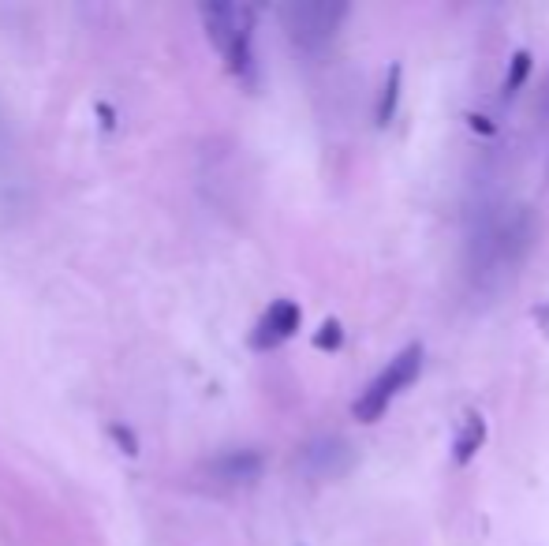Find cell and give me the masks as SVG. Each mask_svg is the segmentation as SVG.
Returning a JSON list of instances; mask_svg holds the SVG:
<instances>
[{"mask_svg":"<svg viewBox=\"0 0 549 546\" xmlns=\"http://www.w3.org/2000/svg\"><path fill=\"white\" fill-rule=\"evenodd\" d=\"M202 15V27L206 38L213 42V49L225 57V68L243 87L258 83V60H254V8L247 4H225V0H213L198 8Z\"/></svg>","mask_w":549,"mask_h":546,"instance_id":"obj_1","label":"cell"},{"mask_svg":"<svg viewBox=\"0 0 549 546\" xmlns=\"http://www.w3.org/2000/svg\"><path fill=\"white\" fill-rule=\"evenodd\" d=\"M419 371H423V345L411 341V345L400 348L393 360L385 363V367L366 382L363 393H359L352 404V416L359 419V423H374V419H381L385 416V408L393 404L396 393L408 389L411 382L419 378Z\"/></svg>","mask_w":549,"mask_h":546,"instance_id":"obj_2","label":"cell"},{"mask_svg":"<svg viewBox=\"0 0 549 546\" xmlns=\"http://www.w3.org/2000/svg\"><path fill=\"white\" fill-rule=\"evenodd\" d=\"M344 15H348L344 4H288L284 8V23H288V34L296 38V45L322 49L337 34Z\"/></svg>","mask_w":549,"mask_h":546,"instance_id":"obj_3","label":"cell"},{"mask_svg":"<svg viewBox=\"0 0 549 546\" xmlns=\"http://www.w3.org/2000/svg\"><path fill=\"white\" fill-rule=\"evenodd\" d=\"M299 322H303V311H299L296 300H273L266 311H262V318L254 322L251 348L254 352H269V348L284 345L288 337H296Z\"/></svg>","mask_w":549,"mask_h":546,"instance_id":"obj_4","label":"cell"},{"mask_svg":"<svg viewBox=\"0 0 549 546\" xmlns=\"http://www.w3.org/2000/svg\"><path fill=\"white\" fill-rule=\"evenodd\" d=\"M352 446L344 442V438H333V434H325V438H314L303 446L299 453V464L307 468L310 475H318V479H329V475H340L348 464H352Z\"/></svg>","mask_w":549,"mask_h":546,"instance_id":"obj_5","label":"cell"},{"mask_svg":"<svg viewBox=\"0 0 549 546\" xmlns=\"http://www.w3.org/2000/svg\"><path fill=\"white\" fill-rule=\"evenodd\" d=\"M266 468V457H262V449H225V453H217L210 460V475L217 483H228V487H240V483H254L258 475Z\"/></svg>","mask_w":549,"mask_h":546,"instance_id":"obj_6","label":"cell"},{"mask_svg":"<svg viewBox=\"0 0 549 546\" xmlns=\"http://www.w3.org/2000/svg\"><path fill=\"white\" fill-rule=\"evenodd\" d=\"M482 442H486V419H482V412H467L460 431H456V442H452V460H456V464H467V460L479 453Z\"/></svg>","mask_w":549,"mask_h":546,"instance_id":"obj_7","label":"cell"},{"mask_svg":"<svg viewBox=\"0 0 549 546\" xmlns=\"http://www.w3.org/2000/svg\"><path fill=\"white\" fill-rule=\"evenodd\" d=\"M400 79H404V68L400 64H389V72H385V83L378 90V101H374V120L378 124H389L396 113V101H400Z\"/></svg>","mask_w":549,"mask_h":546,"instance_id":"obj_8","label":"cell"},{"mask_svg":"<svg viewBox=\"0 0 549 546\" xmlns=\"http://www.w3.org/2000/svg\"><path fill=\"white\" fill-rule=\"evenodd\" d=\"M527 75H531V49H516V53H512V64H508V75H505V94H516Z\"/></svg>","mask_w":549,"mask_h":546,"instance_id":"obj_9","label":"cell"},{"mask_svg":"<svg viewBox=\"0 0 549 546\" xmlns=\"http://www.w3.org/2000/svg\"><path fill=\"white\" fill-rule=\"evenodd\" d=\"M344 345V326H340V318H325L318 333H314V348H322V352H337Z\"/></svg>","mask_w":549,"mask_h":546,"instance_id":"obj_10","label":"cell"},{"mask_svg":"<svg viewBox=\"0 0 549 546\" xmlns=\"http://www.w3.org/2000/svg\"><path fill=\"white\" fill-rule=\"evenodd\" d=\"M109 438H113L116 446H120V453H127V457L139 453V438H135V431L124 427V423H113V427H109Z\"/></svg>","mask_w":549,"mask_h":546,"instance_id":"obj_11","label":"cell"},{"mask_svg":"<svg viewBox=\"0 0 549 546\" xmlns=\"http://www.w3.org/2000/svg\"><path fill=\"white\" fill-rule=\"evenodd\" d=\"M467 124L479 131V135H497V124H493L490 116H482V113H467Z\"/></svg>","mask_w":549,"mask_h":546,"instance_id":"obj_12","label":"cell"},{"mask_svg":"<svg viewBox=\"0 0 549 546\" xmlns=\"http://www.w3.org/2000/svg\"><path fill=\"white\" fill-rule=\"evenodd\" d=\"M538 318H542V322H549V307H538Z\"/></svg>","mask_w":549,"mask_h":546,"instance_id":"obj_13","label":"cell"}]
</instances>
